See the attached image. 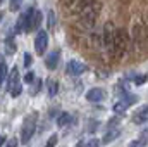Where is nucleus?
Returning <instances> with one entry per match:
<instances>
[{
    "instance_id": "nucleus-5",
    "label": "nucleus",
    "mask_w": 148,
    "mask_h": 147,
    "mask_svg": "<svg viewBox=\"0 0 148 147\" xmlns=\"http://www.w3.org/2000/svg\"><path fill=\"white\" fill-rule=\"evenodd\" d=\"M147 28H145V24H141V23H136L134 26H133V42H134V45L138 47V49H141L143 45H145V42H147Z\"/></svg>"
},
{
    "instance_id": "nucleus-3",
    "label": "nucleus",
    "mask_w": 148,
    "mask_h": 147,
    "mask_svg": "<svg viewBox=\"0 0 148 147\" xmlns=\"http://www.w3.org/2000/svg\"><path fill=\"white\" fill-rule=\"evenodd\" d=\"M41 12L36 9H29L26 12V31H40V26H41Z\"/></svg>"
},
{
    "instance_id": "nucleus-15",
    "label": "nucleus",
    "mask_w": 148,
    "mask_h": 147,
    "mask_svg": "<svg viewBox=\"0 0 148 147\" xmlns=\"http://www.w3.org/2000/svg\"><path fill=\"white\" fill-rule=\"evenodd\" d=\"M3 49H5V54H7V55H12V54L16 52V49H17L14 38H7V40L3 42Z\"/></svg>"
},
{
    "instance_id": "nucleus-6",
    "label": "nucleus",
    "mask_w": 148,
    "mask_h": 147,
    "mask_svg": "<svg viewBox=\"0 0 148 147\" xmlns=\"http://www.w3.org/2000/svg\"><path fill=\"white\" fill-rule=\"evenodd\" d=\"M47 45H48V33L45 30H40L35 38V49H36L38 55H43L47 52Z\"/></svg>"
},
{
    "instance_id": "nucleus-34",
    "label": "nucleus",
    "mask_w": 148,
    "mask_h": 147,
    "mask_svg": "<svg viewBox=\"0 0 148 147\" xmlns=\"http://www.w3.org/2000/svg\"><path fill=\"white\" fill-rule=\"evenodd\" d=\"M3 66H5V57H3V55H0V69H2Z\"/></svg>"
},
{
    "instance_id": "nucleus-21",
    "label": "nucleus",
    "mask_w": 148,
    "mask_h": 147,
    "mask_svg": "<svg viewBox=\"0 0 148 147\" xmlns=\"http://www.w3.org/2000/svg\"><path fill=\"white\" fill-rule=\"evenodd\" d=\"M48 24H47V28H53V24H55V14H53V10H48Z\"/></svg>"
},
{
    "instance_id": "nucleus-35",
    "label": "nucleus",
    "mask_w": 148,
    "mask_h": 147,
    "mask_svg": "<svg viewBox=\"0 0 148 147\" xmlns=\"http://www.w3.org/2000/svg\"><path fill=\"white\" fill-rule=\"evenodd\" d=\"M60 2H62L64 5H73L74 3V0H60Z\"/></svg>"
},
{
    "instance_id": "nucleus-8",
    "label": "nucleus",
    "mask_w": 148,
    "mask_h": 147,
    "mask_svg": "<svg viewBox=\"0 0 148 147\" xmlns=\"http://www.w3.org/2000/svg\"><path fill=\"white\" fill-rule=\"evenodd\" d=\"M105 99H107V92H105L103 88H91V90L86 92V101H88V102L97 104V102H102V101H105Z\"/></svg>"
},
{
    "instance_id": "nucleus-23",
    "label": "nucleus",
    "mask_w": 148,
    "mask_h": 147,
    "mask_svg": "<svg viewBox=\"0 0 148 147\" xmlns=\"http://www.w3.org/2000/svg\"><path fill=\"white\" fill-rule=\"evenodd\" d=\"M102 146V142L98 140V139H90L86 144H84V147H100Z\"/></svg>"
},
{
    "instance_id": "nucleus-26",
    "label": "nucleus",
    "mask_w": 148,
    "mask_h": 147,
    "mask_svg": "<svg viewBox=\"0 0 148 147\" xmlns=\"http://www.w3.org/2000/svg\"><path fill=\"white\" fill-rule=\"evenodd\" d=\"M57 139H59L57 135H52V137H50V140L47 142V146H45V147H55V144H57Z\"/></svg>"
},
{
    "instance_id": "nucleus-1",
    "label": "nucleus",
    "mask_w": 148,
    "mask_h": 147,
    "mask_svg": "<svg viewBox=\"0 0 148 147\" xmlns=\"http://www.w3.org/2000/svg\"><path fill=\"white\" fill-rule=\"evenodd\" d=\"M36 123H38V112L33 111L23 119V128H21V144L28 146L36 132Z\"/></svg>"
},
{
    "instance_id": "nucleus-11",
    "label": "nucleus",
    "mask_w": 148,
    "mask_h": 147,
    "mask_svg": "<svg viewBox=\"0 0 148 147\" xmlns=\"http://www.w3.org/2000/svg\"><path fill=\"white\" fill-rule=\"evenodd\" d=\"M21 80H19V68H12L10 69V73H9V78H7V85H5V90L7 92H10L12 88H14V85L16 83H19Z\"/></svg>"
},
{
    "instance_id": "nucleus-32",
    "label": "nucleus",
    "mask_w": 148,
    "mask_h": 147,
    "mask_svg": "<svg viewBox=\"0 0 148 147\" xmlns=\"http://www.w3.org/2000/svg\"><path fill=\"white\" fill-rule=\"evenodd\" d=\"M141 139H143V140H148V128H145V130H143V133H141Z\"/></svg>"
},
{
    "instance_id": "nucleus-14",
    "label": "nucleus",
    "mask_w": 148,
    "mask_h": 147,
    "mask_svg": "<svg viewBox=\"0 0 148 147\" xmlns=\"http://www.w3.org/2000/svg\"><path fill=\"white\" fill-rule=\"evenodd\" d=\"M47 92H48V97H55L57 92H59V83L57 80H48L47 81Z\"/></svg>"
},
{
    "instance_id": "nucleus-33",
    "label": "nucleus",
    "mask_w": 148,
    "mask_h": 147,
    "mask_svg": "<svg viewBox=\"0 0 148 147\" xmlns=\"http://www.w3.org/2000/svg\"><path fill=\"white\" fill-rule=\"evenodd\" d=\"M5 144H7V140H5V137H3V135H0V147H3Z\"/></svg>"
},
{
    "instance_id": "nucleus-16",
    "label": "nucleus",
    "mask_w": 148,
    "mask_h": 147,
    "mask_svg": "<svg viewBox=\"0 0 148 147\" xmlns=\"http://www.w3.org/2000/svg\"><path fill=\"white\" fill-rule=\"evenodd\" d=\"M126 109H127V104H126L124 101H117V102L114 104V112H115L117 116H124V114H126Z\"/></svg>"
},
{
    "instance_id": "nucleus-36",
    "label": "nucleus",
    "mask_w": 148,
    "mask_h": 147,
    "mask_svg": "<svg viewBox=\"0 0 148 147\" xmlns=\"http://www.w3.org/2000/svg\"><path fill=\"white\" fill-rule=\"evenodd\" d=\"M0 19H2V12H0Z\"/></svg>"
},
{
    "instance_id": "nucleus-19",
    "label": "nucleus",
    "mask_w": 148,
    "mask_h": 147,
    "mask_svg": "<svg viewBox=\"0 0 148 147\" xmlns=\"http://www.w3.org/2000/svg\"><path fill=\"white\" fill-rule=\"evenodd\" d=\"M21 94H23V83L19 81V83H16V85H14V88L10 90V95H12V97H19Z\"/></svg>"
},
{
    "instance_id": "nucleus-17",
    "label": "nucleus",
    "mask_w": 148,
    "mask_h": 147,
    "mask_svg": "<svg viewBox=\"0 0 148 147\" xmlns=\"http://www.w3.org/2000/svg\"><path fill=\"white\" fill-rule=\"evenodd\" d=\"M23 31H26V12L21 14V17L16 23V33H23Z\"/></svg>"
},
{
    "instance_id": "nucleus-28",
    "label": "nucleus",
    "mask_w": 148,
    "mask_h": 147,
    "mask_svg": "<svg viewBox=\"0 0 148 147\" xmlns=\"http://www.w3.org/2000/svg\"><path fill=\"white\" fill-rule=\"evenodd\" d=\"M24 81H26V83H33V81H35V74L31 73V71H29V73H26V76H24Z\"/></svg>"
},
{
    "instance_id": "nucleus-22",
    "label": "nucleus",
    "mask_w": 148,
    "mask_h": 147,
    "mask_svg": "<svg viewBox=\"0 0 148 147\" xmlns=\"http://www.w3.org/2000/svg\"><path fill=\"white\" fill-rule=\"evenodd\" d=\"M21 3H23V0H10V3H9V7H10V10H19V7H21Z\"/></svg>"
},
{
    "instance_id": "nucleus-4",
    "label": "nucleus",
    "mask_w": 148,
    "mask_h": 147,
    "mask_svg": "<svg viewBox=\"0 0 148 147\" xmlns=\"http://www.w3.org/2000/svg\"><path fill=\"white\" fill-rule=\"evenodd\" d=\"M102 38H103V45L109 50V54L114 55V40H115V26H114V23H110V21L105 23Z\"/></svg>"
},
{
    "instance_id": "nucleus-30",
    "label": "nucleus",
    "mask_w": 148,
    "mask_h": 147,
    "mask_svg": "<svg viewBox=\"0 0 148 147\" xmlns=\"http://www.w3.org/2000/svg\"><path fill=\"white\" fill-rule=\"evenodd\" d=\"M5 147H17V139H10V140H7Z\"/></svg>"
},
{
    "instance_id": "nucleus-29",
    "label": "nucleus",
    "mask_w": 148,
    "mask_h": 147,
    "mask_svg": "<svg viewBox=\"0 0 148 147\" xmlns=\"http://www.w3.org/2000/svg\"><path fill=\"white\" fill-rule=\"evenodd\" d=\"M40 87H41V81H40V80H36V81H35V88L31 87V95H33V94H38Z\"/></svg>"
},
{
    "instance_id": "nucleus-25",
    "label": "nucleus",
    "mask_w": 148,
    "mask_h": 147,
    "mask_svg": "<svg viewBox=\"0 0 148 147\" xmlns=\"http://www.w3.org/2000/svg\"><path fill=\"white\" fill-rule=\"evenodd\" d=\"M147 80H148L147 74H140V76H136V78H134V83H136V85H143Z\"/></svg>"
},
{
    "instance_id": "nucleus-7",
    "label": "nucleus",
    "mask_w": 148,
    "mask_h": 147,
    "mask_svg": "<svg viewBox=\"0 0 148 147\" xmlns=\"http://www.w3.org/2000/svg\"><path fill=\"white\" fill-rule=\"evenodd\" d=\"M86 69H88L86 64H83L79 61H69L67 66H66V73L69 74V76H79V74L84 73Z\"/></svg>"
},
{
    "instance_id": "nucleus-13",
    "label": "nucleus",
    "mask_w": 148,
    "mask_h": 147,
    "mask_svg": "<svg viewBox=\"0 0 148 147\" xmlns=\"http://www.w3.org/2000/svg\"><path fill=\"white\" fill-rule=\"evenodd\" d=\"M71 121H73V116H71L69 112H60V114L57 116V126H59V128L67 126Z\"/></svg>"
},
{
    "instance_id": "nucleus-31",
    "label": "nucleus",
    "mask_w": 148,
    "mask_h": 147,
    "mask_svg": "<svg viewBox=\"0 0 148 147\" xmlns=\"http://www.w3.org/2000/svg\"><path fill=\"white\" fill-rule=\"evenodd\" d=\"M117 125H119V119H117V118H114V119L109 121V128H115Z\"/></svg>"
},
{
    "instance_id": "nucleus-18",
    "label": "nucleus",
    "mask_w": 148,
    "mask_h": 147,
    "mask_svg": "<svg viewBox=\"0 0 148 147\" xmlns=\"http://www.w3.org/2000/svg\"><path fill=\"white\" fill-rule=\"evenodd\" d=\"M122 101H124V102L127 104V107H129V106H133V104H136V102H138V97H136L134 94H129V92H127V94L124 95V99H122Z\"/></svg>"
},
{
    "instance_id": "nucleus-20",
    "label": "nucleus",
    "mask_w": 148,
    "mask_h": 147,
    "mask_svg": "<svg viewBox=\"0 0 148 147\" xmlns=\"http://www.w3.org/2000/svg\"><path fill=\"white\" fill-rule=\"evenodd\" d=\"M9 76V68H7V64L0 69V87L3 85V81H5V78Z\"/></svg>"
},
{
    "instance_id": "nucleus-27",
    "label": "nucleus",
    "mask_w": 148,
    "mask_h": 147,
    "mask_svg": "<svg viewBox=\"0 0 148 147\" xmlns=\"http://www.w3.org/2000/svg\"><path fill=\"white\" fill-rule=\"evenodd\" d=\"M31 61H33L31 54H24V66H26V68H29V66H31Z\"/></svg>"
},
{
    "instance_id": "nucleus-2",
    "label": "nucleus",
    "mask_w": 148,
    "mask_h": 147,
    "mask_svg": "<svg viewBox=\"0 0 148 147\" xmlns=\"http://www.w3.org/2000/svg\"><path fill=\"white\" fill-rule=\"evenodd\" d=\"M129 49V33L124 28L115 30V40H114V57L121 59Z\"/></svg>"
},
{
    "instance_id": "nucleus-9",
    "label": "nucleus",
    "mask_w": 148,
    "mask_h": 147,
    "mask_svg": "<svg viewBox=\"0 0 148 147\" xmlns=\"http://www.w3.org/2000/svg\"><path fill=\"white\" fill-rule=\"evenodd\" d=\"M59 59H60V50H59V49L52 50V52L47 55V59H45L47 68H48V69H55V68H57V64H59Z\"/></svg>"
},
{
    "instance_id": "nucleus-24",
    "label": "nucleus",
    "mask_w": 148,
    "mask_h": 147,
    "mask_svg": "<svg viewBox=\"0 0 148 147\" xmlns=\"http://www.w3.org/2000/svg\"><path fill=\"white\" fill-rule=\"evenodd\" d=\"M145 144H147V140L138 139V140H133V142L129 144V147H145Z\"/></svg>"
},
{
    "instance_id": "nucleus-12",
    "label": "nucleus",
    "mask_w": 148,
    "mask_h": 147,
    "mask_svg": "<svg viewBox=\"0 0 148 147\" xmlns=\"http://www.w3.org/2000/svg\"><path fill=\"white\" fill-rule=\"evenodd\" d=\"M121 135V130H117V128H110L105 135H103V139H102V144L103 146H107V144H110V142H114L117 137Z\"/></svg>"
},
{
    "instance_id": "nucleus-10",
    "label": "nucleus",
    "mask_w": 148,
    "mask_h": 147,
    "mask_svg": "<svg viewBox=\"0 0 148 147\" xmlns=\"http://www.w3.org/2000/svg\"><path fill=\"white\" fill-rule=\"evenodd\" d=\"M133 121H134V125H145L148 121V106H143L136 111L133 116Z\"/></svg>"
}]
</instances>
